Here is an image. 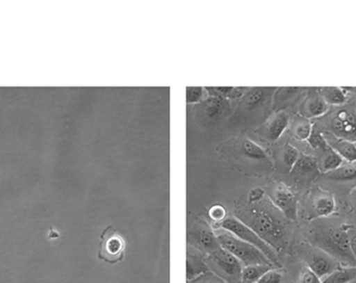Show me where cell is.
Listing matches in <instances>:
<instances>
[{"label":"cell","instance_id":"277c9868","mask_svg":"<svg viewBox=\"0 0 356 283\" xmlns=\"http://www.w3.org/2000/svg\"><path fill=\"white\" fill-rule=\"evenodd\" d=\"M218 225L221 228V230L229 232L230 234L236 236L238 240L244 241V242L249 243V244L257 247V249H259L268 257V259L272 264L277 263V255H276L275 250L269 244H267L261 236H257L254 230L251 229L248 225H246L244 222L241 221L238 218H225V219L220 221Z\"/></svg>","mask_w":356,"mask_h":283},{"label":"cell","instance_id":"44dd1931","mask_svg":"<svg viewBox=\"0 0 356 283\" xmlns=\"http://www.w3.org/2000/svg\"><path fill=\"white\" fill-rule=\"evenodd\" d=\"M334 149L345 161H349V163L356 161L355 143L347 141V140H340L337 144L334 145Z\"/></svg>","mask_w":356,"mask_h":283},{"label":"cell","instance_id":"7a4b0ae2","mask_svg":"<svg viewBox=\"0 0 356 283\" xmlns=\"http://www.w3.org/2000/svg\"><path fill=\"white\" fill-rule=\"evenodd\" d=\"M315 246L334 257L339 263L356 267V261L350 248L349 232L345 228H334L319 234Z\"/></svg>","mask_w":356,"mask_h":283},{"label":"cell","instance_id":"7c38bea8","mask_svg":"<svg viewBox=\"0 0 356 283\" xmlns=\"http://www.w3.org/2000/svg\"><path fill=\"white\" fill-rule=\"evenodd\" d=\"M288 114L284 112H280L270 120L269 124L267 127V135L271 141H277L282 134L286 131L289 125Z\"/></svg>","mask_w":356,"mask_h":283},{"label":"cell","instance_id":"d590c367","mask_svg":"<svg viewBox=\"0 0 356 283\" xmlns=\"http://www.w3.org/2000/svg\"><path fill=\"white\" fill-rule=\"evenodd\" d=\"M353 201H355V205H356V188H355V191H353Z\"/></svg>","mask_w":356,"mask_h":283},{"label":"cell","instance_id":"e575fe53","mask_svg":"<svg viewBox=\"0 0 356 283\" xmlns=\"http://www.w3.org/2000/svg\"><path fill=\"white\" fill-rule=\"evenodd\" d=\"M349 238H350V248L353 251V257L356 261V230L355 232H349Z\"/></svg>","mask_w":356,"mask_h":283},{"label":"cell","instance_id":"83f0119b","mask_svg":"<svg viewBox=\"0 0 356 283\" xmlns=\"http://www.w3.org/2000/svg\"><path fill=\"white\" fill-rule=\"evenodd\" d=\"M312 131H313V127H312L311 123H301L295 129L294 136L298 141H307Z\"/></svg>","mask_w":356,"mask_h":283},{"label":"cell","instance_id":"5bb4252c","mask_svg":"<svg viewBox=\"0 0 356 283\" xmlns=\"http://www.w3.org/2000/svg\"><path fill=\"white\" fill-rule=\"evenodd\" d=\"M209 272V268L200 257L188 253L186 257V280L188 282L196 280L199 276Z\"/></svg>","mask_w":356,"mask_h":283},{"label":"cell","instance_id":"8d00e7d4","mask_svg":"<svg viewBox=\"0 0 356 283\" xmlns=\"http://www.w3.org/2000/svg\"><path fill=\"white\" fill-rule=\"evenodd\" d=\"M355 144H356V143H355Z\"/></svg>","mask_w":356,"mask_h":283},{"label":"cell","instance_id":"5b68a950","mask_svg":"<svg viewBox=\"0 0 356 283\" xmlns=\"http://www.w3.org/2000/svg\"><path fill=\"white\" fill-rule=\"evenodd\" d=\"M301 257L309 269L319 278H325L340 268V263L327 253L317 248H305Z\"/></svg>","mask_w":356,"mask_h":283},{"label":"cell","instance_id":"d6a6232c","mask_svg":"<svg viewBox=\"0 0 356 283\" xmlns=\"http://www.w3.org/2000/svg\"><path fill=\"white\" fill-rule=\"evenodd\" d=\"M225 211H224L223 207H213V209L209 211V216L213 218L216 221H222V220L225 219Z\"/></svg>","mask_w":356,"mask_h":283},{"label":"cell","instance_id":"cb8c5ba5","mask_svg":"<svg viewBox=\"0 0 356 283\" xmlns=\"http://www.w3.org/2000/svg\"><path fill=\"white\" fill-rule=\"evenodd\" d=\"M344 159L338 154L334 150H330L324 159L323 163H322V169L328 173V172L334 171L342 165Z\"/></svg>","mask_w":356,"mask_h":283},{"label":"cell","instance_id":"52a82bcc","mask_svg":"<svg viewBox=\"0 0 356 283\" xmlns=\"http://www.w3.org/2000/svg\"><path fill=\"white\" fill-rule=\"evenodd\" d=\"M271 201L274 207L280 209V213L286 219L295 221L297 219V211H298V203L294 192L289 186L284 184H280L273 191L271 195Z\"/></svg>","mask_w":356,"mask_h":283},{"label":"cell","instance_id":"7402d4cb","mask_svg":"<svg viewBox=\"0 0 356 283\" xmlns=\"http://www.w3.org/2000/svg\"><path fill=\"white\" fill-rule=\"evenodd\" d=\"M307 110L311 117H321L327 113L328 104L321 95L314 96L307 102Z\"/></svg>","mask_w":356,"mask_h":283},{"label":"cell","instance_id":"3957f363","mask_svg":"<svg viewBox=\"0 0 356 283\" xmlns=\"http://www.w3.org/2000/svg\"><path fill=\"white\" fill-rule=\"evenodd\" d=\"M218 242L221 248L232 253L245 267L257 265H274L259 249L249 243L238 240L229 232L222 230L217 234Z\"/></svg>","mask_w":356,"mask_h":283},{"label":"cell","instance_id":"f546056e","mask_svg":"<svg viewBox=\"0 0 356 283\" xmlns=\"http://www.w3.org/2000/svg\"><path fill=\"white\" fill-rule=\"evenodd\" d=\"M301 283H322L320 278L309 269L305 270L301 274Z\"/></svg>","mask_w":356,"mask_h":283},{"label":"cell","instance_id":"f1b7e54d","mask_svg":"<svg viewBox=\"0 0 356 283\" xmlns=\"http://www.w3.org/2000/svg\"><path fill=\"white\" fill-rule=\"evenodd\" d=\"M282 274L276 270L271 269L266 272L257 283H282Z\"/></svg>","mask_w":356,"mask_h":283},{"label":"cell","instance_id":"6da1fadb","mask_svg":"<svg viewBox=\"0 0 356 283\" xmlns=\"http://www.w3.org/2000/svg\"><path fill=\"white\" fill-rule=\"evenodd\" d=\"M240 220L254 230L255 234L261 236L274 250L284 248L286 244L284 223L268 204L254 205Z\"/></svg>","mask_w":356,"mask_h":283},{"label":"cell","instance_id":"e0dca14e","mask_svg":"<svg viewBox=\"0 0 356 283\" xmlns=\"http://www.w3.org/2000/svg\"><path fill=\"white\" fill-rule=\"evenodd\" d=\"M320 95L326 104L332 106H342L347 102V94L342 88L327 87L320 90Z\"/></svg>","mask_w":356,"mask_h":283},{"label":"cell","instance_id":"9a60e30c","mask_svg":"<svg viewBox=\"0 0 356 283\" xmlns=\"http://www.w3.org/2000/svg\"><path fill=\"white\" fill-rule=\"evenodd\" d=\"M241 150L248 159H254V161H269V155L266 152L265 149L247 138L243 140Z\"/></svg>","mask_w":356,"mask_h":283},{"label":"cell","instance_id":"ac0fdd59","mask_svg":"<svg viewBox=\"0 0 356 283\" xmlns=\"http://www.w3.org/2000/svg\"><path fill=\"white\" fill-rule=\"evenodd\" d=\"M356 280V267L339 268L327 277L324 278L322 283H350Z\"/></svg>","mask_w":356,"mask_h":283},{"label":"cell","instance_id":"ffe728a7","mask_svg":"<svg viewBox=\"0 0 356 283\" xmlns=\"http://www.w3.org/2000/svg\"><path fill=\"white\" fill-rule=\"evenodd\" d=\"M272 266L273 265H257L243 268L241 278H242L243 282H257V280H259L266 272L272 269Z\"/></svg>","mask_w":356,"mask_h":283},{"label":"cell","instance_id":"603a6c76","mask_svg":"<svg viewBox=\"0 0 356 283\" xmlns=\"http://www.w3.org/2000/svg\"><path fill=\"white\" fill-rule=\"evenodd\" d=\"M267 88H253L249 90L244 96V102L247 106H254L263 102L270 93Z\"/></svg>","mask_w":356,"mask_h":283},{"label":"cell","instance_id":"836d02e7","mask_svg":"<svg viewBox=\"0 0 356 283\" xmlns=\"http://www.w3.org/2000/svg\"><path fill=\"white\" fill-rule=\"evenodd\" d=\"M264 196H265V192L261 188H254L249 194V202H259V201L263 200Z\"/></svg>","mask_w":356,"mask_h":283},{"label":"cell","instance_id":"ba28073f","mask_svg":"<svg viewBox=\"0 0 356 283\" xmlns=\"http://www.w3.org/2000/svg\"><path fill=\"white\" fill-rule=\"evenodd\" d=\"M211 265L215 266L221 273L229 280H238L242 276L243 267L236 257L232 253L220 248L219 250L209 254Z\"/></svg>","mask_w":356,"mask_h":283},{"label":"cell","instance_id":"8fae6325","mask_svg":"<svg viewBox=\"0 0 356 283\" xmlns=\"http://www.w3.org/2000/svg\"><path fill=\"white\" fill-rule=\"evenodd\" d=\"M336 211V201L330 194H321L316 197L313 203L314 216L316 218H325Z\"/></svg>","mask_w":356,"mask_h":283},{"label":"cell","instance_id":"8992f818","mask_svg":"<svg viewBox=\"0 0 356 283\" xmlns=\"http://www.w3.org/2000/svg\"><path fill=\"white\" fill-rule=\"evenodd\" d=\"M188 240L195 248L203 252L211 253L221 248L218 242L217 234L204 222H199L192 226L188 232Z\"/></svg>","mask_w":356,"mask_h":283},{"label":"cell","instance_id":"484cf974","mask_svg":"<svg viewBox=\"0 0 356 283\" xmlns=\"http://www.w3.org/2000/svg\"><path fill=\"white\" fill-rule=\"evenodd\" d=\"M307 142H309V146L315 149V150H327V142L325 141L321 133L316 131V129H313L311 136H309V139H307Z\"/></svg>","mask_w":356,"mask_h":283},{"label":"cell","instance_id":"4dcf8cb0","mask_svg":"<svg viewBox=\"0 0 356 283\" xmlns=\"http://www.w3.org/2000/svg\"><path fill=\"white\" fill-rule=\"evenodd\" d=\"M234 87H221V88H207V91H211L215 96H219V97H224V96L229 95V94L234 93Z\"/></svg>","mask_w":356,"mask_h":283},{"label":"cell","instance_id":"d4e9b609","mask_svg":"<svg viewBox=\"0 0 356 283\" xmlns=\"http://www.w3.org/2000/svg\"><path fill=\"white\" fill-rule=\"evenodd\" d=\"M300 153L292 145H286L284 147V154H282V159H284V163H286V167L290 169V172L292 171L294 165H296L297 161H298Z\"/></svg>","mask_w":356,"mask_h":283},{"label":"cell","instance_id":"1f68e13d","mask_svg":"<svg viewBox=\"0 0 356 283\" xmlns=\"http://www.w3.org/2000/svg\"><path fill=\"white\" fill-rule=\"evenodd\" d=\"M193 283H225L221 278L218 277V276L209 275V274L205 273L203 275L199 276L198 278L194 280V282Z\"/></svg>","mask_w":356,"mask_h":283},{"label":"cell","instance_id":"4316f807","mask_svg":"<svg viewBox=\"0 0 356 283\" xmlns=\"http://www.w3.org/2000/svg\"><path fill=\"white\" fill-rule=\"evenodd\" d=\"M186 104H197L201 102L203 98V92L204 89L201 87L186 88Z\"/></svg>","mask_w":356,"mask_h":283},{"label":"cell","instance_id":"2e32d148","mask_svg":"<svg viewBox=\"0 0 356 283\" xmlns=\"http://www.w3.org/2000/svg\"><path fill=\"white\" fill-rule=\"evenodd\" d=\"M229 108V104L226 102L225 98L213 96L209 98L207 102H203V108L204 114L209 118H215V117L221 116L226 108Z\"/></svg>","mask_w":356,"mask_h":283},{"label":"cell","instance_id":"9c48e42d","mask_svg":"<svg viewBox=\"0 0 356 283\" xmlns=\"http://www.w3.org/2000/svg\"><path fill=\"white\" fill-rule=\"evenodd\" d=\"M332 131L341 138L356 143V115L348 111H341L332 120Z\"/></svg>","mask_w":356,"mask_h":283},{"label":"cell","instance_id":"30bf717a","mask_svg":"<svg viewBox=\"0 0 356 283\" xmlns=\"http://www.w3.org/2000/svg\"><path fill=\"white\" fill-rule=\"evenodd\" d=\"M124 247V240L119 234H104L99 257L108 263H116L122 259Z\"/></svg>","mask_w":356,"mask_h":283},{"label":"cell","instance_id":"4fadbf2b","mask_svg":"<svg viewBox=\"0 0 356 283\" xmlns=\"http://www.w3.org/2000/svg\"><path fill=\"white\" fill-rule=\"evenodd\" d=\"M291 173H295L296 175L301 176V177L317 175V161H316L315 157L311 156V155L300 154Z\"/></svg>","mask_w":356,"mask_h":283},{"label":"cell","instance_id":"d6986e66","mask_svg":"<svg viewBox=\"0 0 356 283\" xmlns=\"http://www.w3.org/2000/svg\"><path fill=\"white\" fill-rule=\"evenodd\" d=\"M325 177L332 181H355L356 180V167L355 165H341L338 169L326 173Z\"/></svg>","mask_w":356,"mask_h":283}]
</instances>
